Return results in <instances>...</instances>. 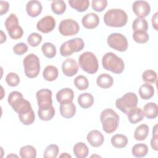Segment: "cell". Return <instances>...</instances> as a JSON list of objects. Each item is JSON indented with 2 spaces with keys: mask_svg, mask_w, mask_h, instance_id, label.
<instances>
[{
  "mask_svg": "<svg viewBox=\"0 0 158 158\" xmlns=\"http://www.w3.org/2000/svg\"><path fill=\"white\" fill-rule=\"evenodd\" d=\"M107 5V1L106 0H93L91 2V6L94 10L96 12L103 11Z\"/></svg>",
  "mask_w": 158,
  "mask_h": 158,
  "instance_id": "obj_44",
  "label": "cell"
},
{
  "mask_svg": "<svg viewBox=\"0 0 158 158\" xmlns=\"http://www.w3.org/2000/svg\"><path fill=\"white\" fill-rule=\"evenodd\" d=\"M149 132V127L146 124H141L135 129L134 132V138L137 141H144L148 137Z\"/></svg>",
  "mask_w": 158,
  "mask_h": 158,
  "instance_id": "obj_28",
  "label": "cell"
},
{
  "mask_svg": "<svg viewBox=\"0 0 158 158\" xmlns=\"http://www.w3.org/2000/svg\"><path fill=\"white\" fill-rule=\"evenodd\" d=\"M20 121L25 125L32 124L35 120V115L33 109L22 114H18Z\"/></svg>",
  "mask_w": 158,
  "mask_h": 158,
  "instance_id": "obj_37",
  "label": "cell"
},
{
  "mask_svg": "<svg viewBox=\"0 0 158 158\" xmlns=\"http://www.w3.org/2000/svg\"><path fill=\"white\" fill-rule=\"evenodd\" d=\"M78 64L81 69L89 74L95 73L99 68L96 56L91 52L82 53L78 58Z\"/></svg>",
  "mask_w": 158,
  "mask_h": 158,
  "instance_id": "obj_5",
  "label": "cell"
},
{
  "mask_svg": "<svg viewBox=\"0 0 158 158\" xmlns=\"http://www.w3.org/2000/svg\"><path fill=\"white\" fill-rule=\"evenodd\" d=\"M142 79L147 83H154L157 79V73L152 70H146L142 74Z\"/></svg>",
  "mask_w": 158,
  "mask_h": 158,
  "instance_id": "obj_41",
  "label": "cell"
},
{
  "mask_svg": "<svg viewBox=\"0 0 158 158\" xmlns=\"http://www.w3.org/2000/svg\"><path fill=\"white\" fill-rule=\"evenodd\" d=\"M1 43H3L4 42H5L6 41V36L5 35V33H4V31L2 30L1 31Z\"/></svg>",
  "mask_w": 158,
  "mask_h": 158,
  "instance_id": "obj_49",
  "label": "cell"
},
{
  "mask_svg": "<svg viewBox=\"0 0 158 158\" xmlns=\"http://www.w3.org/2000/svg\"><path fill=\"white\" fill-rule=\"evenodd\" d=\"M102 65L106 70L115 74L122 73L125 68L124 62L122 58L113 52L106 53L102 58Z\"/></svg>",
  "mask_w": 158,
  "mask_h": 158,
  "instance_id": "obj_4",
  "label": "cell"
},
{
  "mask_svg": "<svg viewBox=\"0 0 158 158\" xmlns=\"http://www.w3.org/2000/svg\"><path fill=\"white\" fill-rule=\"evenodd\" d=\"M7 102L18 114L26 113L32 109L30 102L25 99L22 94L19 91H12L8 96Z\"/></svg>",
  "mask_w": 158,
  "mask_h": 158,
  "instance_id": "obj_3",
  "label": "cell"
},
{
  "mask_svg": "<svg viewBox=\"0 0 158 158\" xmlns=\"http://www.w3.org/2000/svg\"><path fill=\"white\" fill-rule=\"evenodd\" d=\"M157 15L158 12H156L152 17V25L156 30H157Z\"/></svg>",
  "mask_w": 158,
  "mask_h": 158,
  "instance_id": "obj_48",
  "label": "cell"
},
{
  "mask_svg": "<svg viewBox=\"0 0 158 158\" xmlns=\"http://www.w3.org/2000/svg\"><path fill=\"white\" fill-rule=\"evenodd\" d=\"M74 85L79 90L86 89L89 86V81L87 78L83 75H79L74 79Z\"/></svg>",
  "mask_w": 158,
  "mask_h": 158,
  "instance_id": "obj_38",
  "label": "cell"
},
{
  "mask_svg": "<svg viewBox=\"0 0 158 158\" xmlns=\"http://www.w3.org/2000/svg\"><path fill=\"white\" fill-rule=\"evenodd\" d=\"M79 30L80 26L77 22L70 19L62 20L59 25L60 33L65 36L75 35L78 33Z\"/></svg>",
  "mask_w": 158,
  "mask_h": 158,
  "instance_id": "obj_11",
  "label": "cell"
},
{
  "mask_svg": "<svg viewBox=\"0 0 158 158\" xmlns=\"http://www.w3.org/2000/svg\"><path fill=\"white\" fill-rule=\"evenodd\" d=\"M56 27V20L53 17L46 15L41 19L36 24V28L43 33H48L52 31Z\"/></svg>",
  "mask_w": 158,
  "mask_h": 158,
  "instance_id": "obj_12",
  "label": "cell"
},
{
  "mask_svg": "<svg viewBox=\"0 0 158 158\" xmlns=\"http://www.w3.org/2000/svg\"><path fill=\"white\" fill-rule=\"evenodd\" d=\"M85 47L82 38H75L63 43L60 47V53L63 57L71 56L73 52L81 51Z\"/></svg>",
  "mask_w": 158,
  "mask_h": 158,
  "instance_id": "obj_8",
  "label": "cell"
},
{
  "mask_svg": "<svg viewBox=\"0 0 158 158\" xmlns=\"http://www.w3.org/2000/svg\"><path fill=\"white\" fill-rule=\"evenodd\" d=\"M144 116L148 119H154L157 116V106L154 102H148L144 106Z\"/></svg>",
  "mask_w": 158,
  "mask_h": 158,
  "instance_id": "obj_31",
  "label": "cell"
},
{
  "mask_svg": "<svg viewBox=\"0 0 158 158\" xmlns=\"http://www.w3.org/2000/svg\"><path fill=\"white\" fill-rule=\"evenodd\" d=\"M158 131H157V124H156L152 130V137L151 140V146L155 150H158Z\"/></svg>",
  "mask_w": 158,
  "mask_h": 158,
  "instance_id": "obj_46",
  "label": "cell"
},
{
  "mask_svg": "<svg viewBox=\"0 0 158 158\" xmlns=\"http://www.w3.org/2000/svg\"><path fill=\"white\" fill-rule=\"evenodd\" d=\"M139 94L143 99H149L154 94V88L151 85L146 83L139 87Z\"/></svg>",
  "mask_w": 158,
  "mask_h": 158,
  "instance_id": "obj_25",
  "label": "cell"
},
{
  "mask_svg": "<svg viewBox=\"0 0 158 158\" xmlns=\"http://www.w3.org/2000/svg\"><path fill=\"white\" fill-rule=\"evenodd\" d=\"M38 107H43L52 105V91L49 89H41L36 93Z\"/></svg>",
  "mask_w": 158,
  "mask_h": 158,
  "instance_id": "obj_13",
  "label": "cell"
},
{
  "mask_svg": "<svg viewBox=\"0 0 158 158\" xmlns=\"http://www.w3.org/2000/svg\"><path fill=\"white\" fill-rule=\"evenodd\" d=\"M119 115L112 109H106L102 111L100 120L103 130L109 134L114 133L119 124Z\"/></svg>",
  "mask_w": 158,
  "mask_h": 158,
  "instance_id": "obj_1",
  "label": "cell"
},
{
  "mask_svg": "<svg viewBox=\"0 0 158 158\" xmlns=\"http://www.w3.org/2000/svg\"><path fill=\"white\" fill-rule=\"evenodd\" d=\"M4 25L10 37L12 39L18 40L22 37L23 35V30L19 25V19L15 14H10L6 19Z\"/></svg>",
  "mask_w": 158,
  "mask_h": 158,
  "instance_id": "obj_9",
  "label": "cell"
},
{
  "mask_svg": "<svg viewBox=\"0 0 158 158\" xmlns=\"http://www.w3.org/2000/svg\"><path fill=\"white\" fill-rule=\"evenodd\" d=\"M96 83L98 86L102 88H109L114 83V79L112 76L107 73H102L99 75L96 79Z\"/></svg>",
  "mask_w": 158,
  "mask_h": 158,
  "instance_id": "obj_24",
  "label": "cell"
},
{
  "mask_svg": "<svg viewBox=\"0 0 158 158\" xmlns=\"http://www.w3.org/2000/svg\"><path fill=\"white\" fill-rule=\"evenodd\" d=\"M127 116L128 119L131 123L136 124L144 118V114L143 110L141 108L136 107L129 111Z\"/></svg>",
  "mask_w": 158,
  "mask_h": 158,
  "instance_id": "obj_22",
  "label": "cell"
},
{
  "mask_svg": "<svg viewBox=\"0 0 158 158\" xmlns=\"http://www.w3.org/2000/svg\"><path fill=\"white\" fill-rule=\"evenodd\" d=\"M23 65L25 74L27 77L33 78L38 75L40 71V62L36 55L32 53L27 55L23 60Z\"/></svg>",
  "mask_w": 158,
  "mask_h": 158,
  "instance_id": "obj_6",
  "label": "cell"
},
{
  "mask_svg": "<svg viewBox=\"0 0 158 158\" xmlns=\"http://www.w3.org/2000/svg\"><path fill=\"white\" fill-rule=\"evenodd\" d=\"M86 139L90 145L95 148L101 146L104 141L103 135L97 130L90 131L87 135Z\"/></svg>",
  "mask_w": 158,
  "mask_h": 158,
  "instance_id": "obj_16",
  "label": "cell"
},
{
  "mask_svg": "<svg viewBox=\"0 0 158 158\" xmlns=\"http://www.w3.org/2000/svg\"><path fill=\"white\" fill-rule=\"evenodd\" d=\"M132 28L134 31H143L147 32L148 30V23L144 18H136L132 25Z\"/></svg>",
  "mask_w": 158,
  "mask_h": 158,
  "instance_id": "obj_35",
  "label": "cell"
},
{
  "mask_svg": "<svg viewBox=\"0 0 158 158\" xmlns=\"http://www.w3.org/2000/svg\"><path fill=\"white\" fill-rule=\"evenodd\" d=\"M6 81L9 86L15 87L20 83V80L17 73L14 72H10L6 77Z\"/></svg>",
  "mask_w": 158,
  "mask_h": 158,
  "instance_id": "obj_42",
  "label": "cell"
},
{
  "mask_svg": "<svg viewBox=\"0 0 158 158\" xmlns=\"http://www.w3.org/2000/svg\"><path fill=\"white\" fill-rule=\"evenodd\" d=\"M69 4L72 8L82 12L87 10L89 6V1L88 0H69Z\"/></svg>",
  "mask_w": 158,
  "mask_h": 158,
  "instance_id": "obj_30",
  "label": "cell"
},
{
  "mask_svg": "<svg viewBox=\"0 0 158 158\" xmlns=\"http://www.w3.org/2000/svg\"><path fill=\"white\" fill-rule=\"evenodd\" d=\"M52 11L57 15H61L66 10V4L62 0H54L51 3Z\"/></svg>",
  "mask_w": 158,
  "mask_h": 158,
  "instance_id": "obj_36",
  "label": "cell"
},
{
  "mask_svg": "<svg viewBox=\"0 0 158 158\" xmlns=\"http://www.w3.org/2000/svg\"><path fill=\"white\" fill-rule=\"evenodd\" d=\"M112 145L115 148L121 149L125 148L128 144L127 137L122 134H116L114 135L110 139Z\"/></svg>",
  "mask_w": 158,
  "mask_h": 158,
  "instance_id": "obj_29",
  "label": "cell"
},
{
  "mask_svg": "<svg viewBox=\"0 0 158 158\" xmlns=\"http://www.w3.org/2000/svg\"><path fill=\"white\" fill-rule=\"evenodd\" d=\"M149 149L146 144L143 143H138L135 144L131 149L133 156L136 157H143L147 155Z\"/></svg>",
  "mask_w": 158,
  "mask_h": 158,
  "instance_id": "obj_32",
  "label": "cell"
},
{
  "mask_svg": "<svg viewBox=\"0 0 158 158\" xmlns=\"http://www.w3.org/2000/svg\"><path fill=\"white\" fill-rule=\"evenodd\" d=\"M58 74L57 68L53 65L46 66L43 72L44 78L48 81H52L56 80L58 77Z\"/></svg>",
  "mask_w": 158,
  "mask_h": 158,
  "instance_id": "obj_27",
  "label": "cell"
},
{
  "mask_svg": "<svg viewBox=\"0 0 158 158\" xmlns=\"http://www.w3.org/2000/svg\"><path fill=\"white\" fill-rule=\"evenodd\" d=\"M60 115L65 118L73 117L76 113V106L72 102L61 104L60 105Z\"/></svg>",
  "mask_w": 158,
  "mask_h": 158,
  "instance_id": "obj_20",
  "label": "cell"
},
{
  "mask_svg": "<svg viewBox=\"0 0 158 158\" xmlns=\"http://www.w3.org/2000/svg\"><path fill=\"white\" fill-rule=\"evenodd\" d=\"M11 156H15V157H18L17 156H16V155H8L7 156V157H11Z\"/></svg>",
  "mask_w": 158,
  "mask_h": 158,
  "instance_id": "obj_51",
  "label": "cell"
},
{
  "mask_svg": "<svg viewBox=\"0 0 158 158\" xmlns=\"http://www.w3.org/2000/svg\"><path fill=\"white\" fill-rule=\"evenodd\" d=\"M132 10L138 18H144L149 14L151 7L145 1H136L132 5Z\"/></svg>",
  "mask_w": 158,
  "mask_h": 158,
  "instance_id": "obj_14",
  "label": "cell"
},
{
  "mask_svg": "<svg viewBox=\"0 0 158 158\" xmlns=\"http://www.w3.org/2000/svg\"><path fill=\"white\" fill-rule=\"evenodd\" d=\"M9 8V4L7 1H0V15H2L6 14Z\"/></svg>",
  "mask_w": 158,
  "mask_h": 158,
  "instance_id": "obj_47",
  "label": "cell"
},
{
  "mask_svg": "<svg viewBox=\"0 0 158 158\" xmlns=\"http://www.w3.org/2000/svg\"><path fill=\"white\" fill-rule=\"evenodd\" d=\"M128 20L127 13L120 9H111L104 15V22L107 26L111 27H122Z\"/></svg>",
  "mask_w": 158,
  "mask_h": 158,
  "instance_id": "obj_2",
  "label": "cell"
},
{
  "mask_svg": "<svg viewBox=\"0 0 158 158\" xmlns=\"http://www.w3.org/2000/svg\"><path fill=\"white\" fill-rule=\"evenodd\" d=\"M28 49V47L27 44L24 43H19L13 47V51L14 52L19 56H21L24 54L25 52H27Z\"/></svg>",
  "mask_w": 158,
  "mask_h": 158,
  "instance_id": "obj_45",
  "label": "cell"
},
{
  "mask_svg": "<svg viewBox=\"0 0 158 158\" xmlns=\"http://www.w3.org/2000/svg\"><path fill=\"white\" fill-rule=\"evenodd\" d=\"M19 154L22 158H35L36 157V151L31 145H26L22 147Z\"/></svg>",
  "mask_w": 158,
  "mask_h": 158,
  "instance_id": "obj_33",
  "label": "cell"
},
{
  "mask_svg": "<svg viewBox=\"0 0 158 158\" xmlns=\"http://www.w3.org/2000/svg\"><path fill=\"white\" fill-rule=\"evenodd\" d=\"M63 73L67 77H73L78 70V65L75 60L72 58L66 59L62 64Z\"/></svg>",
  "mask_w": 158,
  "mask_h": 158,
  "instance_id": "obj_15",
  "label": "cell"
},
{
  "mask_svg": "<svg viewBox=\"0 0 158 158\" xmlns=\"http://www.w3.org/2000/svg\"><path fill=\"white\" fill-rule=\"evenodd\" d=\"M42 41V36L38 33H31L27 38L28 44L32 46L36 47L38 46Z\"/></svg>",
  "mask_w": 158,
  "mask_h": 158,
  "instance_id": "obj_43",
  "label": "cell"
},
{
  "mask_svg": "<svg viewBox=\"0 0 158 158\" xmlns=\"http://www.w3.org/2000/svg\"><path fill=\"white\" fill-rule=\"evenodd\" d=\"M138 102V99L136 94L134 93L129 92L116 100L115 106L122 112L127 115L130 110L136 107Z\"/></svg>",
  "mask_w": 158,
  "mask_h": 158,
  "instance_id": "obj_7",
  "label": "cell"
},
{
  "mask_svg": "<svg viewBox=\"0 0 158 158\" xmlns=\"http://www.w3.org/2000/svg\"><path fill=\"white\" fill-rule=\"evenodd\" d=\"M107 42L111 48L120 52L127 51L128 46L127 38L119 33H112L110 34L107 37Z\"/></svg>",
  "mask_w": 158,
  "mask_h": 158,
  "instance_id": "obj_10",
  "label": "cell"
},
{
  "mask_svg": "<svg viewBox=\"0 0 158 158\" xmlns=\"http://www.w3.org/2000/svg\"><path fill=\"white\" fill-rule=\"evenodd\" d=\"M42 52L45 57L49 59L53 58L56 54V48L51 43L46 42L41 46Z\"/></svg>",
  "mask_w": 158,
  "mask_h": 158,
  "instance_id": "obj_34",
  "label": "cell"
},
{
  "mask_svg": "<svg viewBox=\"0 0 158 158\" xmlns=\"http://www.w3.org/2000/svg\"><path fill=\"white\" fill-rule=\"evenodd\" d=\"M55 115V109L52 105L47 107H39L38 110V117L44 121L51 120Z\"/></svg>",
  "mask_w": 158,
  "mask_h": 158,
  "instance_id": "obj_21",
  "label": "cell"
},
{
  "mask_svg": "<svg viewBox=\"0 0 158 158\" xmlns=\"http://www.w3.org/2000/svg\"><path fill=\"white\" fill-rule=\"evenodd\" d=\"M59 153V147L57 145L51 144L48 146L44 150L43 157L44 158H56Z\"/></svg>",
  "mask_w": 158,
  "mask_h": 158,
  "instance_id": "obj_39",
  "label": "cell"
},
{
  "mask_svg": "<svg viewBox=\"0 0 158 158\" xmlns=\"http://www.w3.org/2000/svg\"><path fill=\"white\" fill-rule=\"evenodd\" d=\"M60 157H70V158H71L72 156L67 152H64L60 156Z\"/></svg>",
  "mask_w": 158,
  "mask_h": 158,
  "instance_id": "obj_50",
  "label": "cell"
},
{
  "mask_svg": "<svg viewBox=\"0 0 158 158\" xmlns=\"http://www.w3.org/2000/svg\"><path fill=\"white\" fill-rule=\"evenodd\" d=\"M81 23L85 28L93 29L98 26L99 23V18L96 14L90 12L83 17Z\"/></svg>",
  "mask_w": 158,
  "mask_h": 158,
  "instance_id": "obj_17",
  "label": "cell"
},
{
  "mask_svg": "<svg viewBox=\"0 0 158 158\" xmlns=\"http://www.w3.org/2000/svg\"><path fill=\"white\" fill-rule=\"evenodd\" d=\"M133 38L135 42L139 44H143L148 41L149 36L146 31H134L133 34Z\"/></svg>",
  "mask_w": 158,
  "mask_h": 158,
  "instance_id": "obj_40",
  "label": "cell"
},
{
  "mask_svg": "<svg viewBox=\"0 0 158 158\" xmlns=\"http://www.w3.org/2000/svg\"><path fill=\"white\" fill-rule=\"evenodd\" d=\"M73 151L77 158H85L88 155L89 149L84 143L78 142L74 145Z\"/></svg>",
  "mask_w": 158,
  "mask_h": 158,
  "instance_id": "obj_26",
  "label": "cell"
},
{
  "mask_svg": "<svg viewBox=\"0 0 158 158\" xmlns=\"http://www.w3.org/2000/svg\"><path fill=\"white\" fill-rule=\"evenodd\" d=\"M57 101L60 104L72 102L74 98V93L73 90L69 88H65L60 89L56 96Z\"/></svg>",
  "mask_w": 158,
  "mask_h": 158,
  "instance_id": "obj_18",
  "label": "cell"
},
{
  "mask_svg": "<svg viewBox=\"0 0 158 158\" xmlns=\"http://www.w3.org/2000/svg\"><path fill=\"white\" fill-rule=\"evenodd\" d=\"M80 106L83 109L91 107L94 104V97L89 93H84L79 95L77 99Z\"/></svg>",
  "mask_w": 158,
  "mask_h": 158,
  "instance_id": "obj_23",
  "label": "cell"
},
{
  "mask_svg": "<svg viewBox=\"0 0 158 158\" xmlns=\"http://www.w3.org/2000/svg\"><path fill=\"white\" fill-rule=\"evenodd\" d=\"M42 4L38 1H30L26 5L27 13L31 17L38 16L42 12Z\"/></svg>",
  "mask_w": 158,
  "mask_h": 158,
  "instance_id": "obj_19",
  "label": "cell"
}]
</instances>
